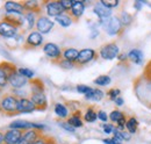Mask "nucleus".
I'll list each match as a JSON object with an SVG mask.
<instances>
[{"mask_svg":"<svg viewBox=\"0 0 151 144\" xmlns=\"http://www.w3.org/2000/svg\"><path fill=\"white\" fill-rule=\"evenodd\" d=\"M18 104H19V99L13 94H4L0 98L1 112L7 115L18 114Z\"/></svg>","mask_w":151,"mask_h":144,"instance_id":"nucleus-1","label":"nucleus"},{"mask_svg":"<svg viewBox=\"0 0 151 144\" xmlns=\"http://www.w3.org/2000/svg\"><path fill=\"white\" fill-rule=\"evenodd\" d=\"M100 24H102L107 32V34L111 36L117 35L122 30V23L117 17H111L108 19H99Z\"/></svg>","mask_w":151,"mask_h":144,"instance_id":"nucleus-2","label":"nucleus"},{"mask_svg":"<svg viewBox=\"0 0 151 144\" xmlns=\"http://www.w3.org/2000/svg\"><path fill=\"white\" fill-rule=\"evenodd\" d=\"M43 53L45 54V56L49 59H51L55 63H58L63 58L62 49L57 45L56 43H52V42H48V43L43 44Z\"/></svg>","mask_w":151,"mask_h":144,"instance_id":"nucleus-3","label":"nucleus"},{"mask_svg":"<svg viewBox=\"0 0 151 144\" xmlns=\"http://www.w3.org/2000/svg\"><path fill=\"white\" fill-rule=\"evenodd\" d=\"M99 55L102 59H106V60H112L114 58H116L119 55H120V49H119V45L115 43V42H111V43H107V44H104L100 50H99Z\"/></svg>","mask_w":151,"mask_h":144,"instance_id":"nucleus-4","label":"nucleus"},{"mask_svg":"<svg viewBox=\"0 0 151 144\" xmlns=\"http://www.w3.org/2000/svg\"><path fill=\"white\" fill-rule=\"evenodd\" d=\"M15 70H18V68L12 63H8V62L0 63V90L5 89L8 85V77Z\"/></svg>","mask_w":151,"mask_h":144,"instance_id":"nucleus-5","label":"nucleus"},{"mask_svg":"<svg viewBox=\"0 0 151 144\" xmlns=\"http://www.w3.org/2000/svg\"><path fill=\"white\" fill-rule=\"evenodd\" d=\"M29 80L27 78H24L23 76H21L18 70L12 72L8 77V85L13 89V90H21L23 89L26 85H28Z\"/></svg>","mask_w":151,"mask_h":144,"instance_id":"nucleus-6","label":"nucleus"},{"mask_svg":"<svg viewBox=\"0 0 151 144\" xmlns=\"http://www.w3.org/2000/svg\"><path fill=\"white\" fill-rule=\"evenodd\" d=\"M19 28L5 20L0 21V37L2 38H14L18 35Z\"/></svg>","mask_w":151,"mask_h":144,"instance_id":"nucleus-7","label":"nucleus"},{"mask_svg":"<svg viewBox=\"0 0 151 144\" xmlns=\"http://www.w3.org/2000/svg\"><path fill=\"white\" fill-rule=\"evenodd\" d=\"M55 23L52 20L48 18V17H44V15H40L36 21V29H37L38 33H41L42 35L44 34H49L52 28H54Z\"/></svg>","mask_w":151,"mask_h":144,"instance_id":"nucleus-8","label":"nucleus"},{"mask_svg":"<svg viewBox=\"0 0 151 144\" xmlns=\"http://www.w3.org/2000/svg\"><path fill=\"white\" fill-rule=\"evenodd\" d=\"M95 57H96V51L94 49H91V48L81 49V50H79L78 59H77L76 64L77 65H85V64L92 62Z\"/></svg>","mask_w":151,"mask_h":144,"instance_id":"nucleus-9","label":"nucleus"},{"mask_svg":"<svg viewBox=\"0 0 151 144\" xmlns=\"http://www.w3.org/2000/svg\"><path fill=\"white\" fill-rule=\"evenodd\" d=\"M45 12L47 15L50 18H57L65 13L64 8L62 7L59 1H48L45 2Z\"/></svg>","mask_w":151,"mask_h":144,"instance_id":"nucleus-10","label":"nucleus"},{"mask_svg":"<svg viewBox=\"0 0 151 144\" xmlns=\"http://www.w3.org/2000/svg\"><path fill=\"white\" fill-rule=\"evenodd\" d=\"M4 8L6 11V14H18V15H24L26 9L23 4L17 2V1H6L4 5Z\"/></svg>","mask_w":151,"mask_h":144,"instance_id":"nucleus-11","label":"nucleus"},{"mask_svg":"<svg viewBox=\"0 0 151 144\" xmlns=\"http://www.w3.org/2000/svg\"><path fill=\"white\" fill-rule=\"evenodd\" d=\"M30 100L34 102L37 110H44L48 107V99L44 92H34L30 94Z\"/></svg>","mask_w":151,"mask_h":144,"instance_id":"nucleus-12","label":"nucleus"},{"mask_svg":"<svg viewBox=\"0 0 151 144\" xmlns=\"http://www.w3.org/2000/svg\"><path fill=\"white\" fill-rule=\"evenodd\" d=\"M42 132L35 130V129H29V130H26L23 131L22 134V137L20 140L19 144H33L37 141L38 138L41 137Z\"/></svg>","mask_w":151,"mask_h":144,"instance_id":"nucleus-13","label":"nucleus"},{"mask_svg":"<svg viewBox=\"0 0 151 144\" xmlns=\"http://www.w3.org/2000/svg\"><path fill=\"white\" fill-rule=\"evenodd\" d=\"M37 110L36 106L34 105V102L28 99V98H21L19 99V104H18V114H27V113H33Z\"/></svg>","mask_w":151,"mask_h":144,"instance_id":"nucleus-14","label":"nucleus"},{"mask_svg":"<svg viewBox=\"0 0 151 144\" xmlns=\"http://www.w3.org/2000/svg\"><path fill=\"white\" fill-rule=\"evenodd\" d=\"M23 131L17 130V129H8L5 131L4 137V144H19L20 140L22 137Z\"/></svg>","mask_w":151,"mask_h":144,"instance_id":"nucleus-15","label":"nucleus"},{"mask_svg":"<svg viewBox=\"0 0 151 144\" xmlns=\"http://www.w3.org/2000/svg\"><path fill=\"white\" fill-rule=\"evenodd\" d=\"M43 44V35L41 33L36 32H30L28 36L26 37V47L30 48H36Z\"/></svg>","mask_w":151,"mask_h":144,"instance_id":"nucleus-16","label":"nucleus"},{"mask_svg":"<svg viewBox=\"0 0 151 144\" xmlns=\"http://www.w3.org/2000/svg\"><path fill=\"white\" fill-rule=\"evenodd\" d=\"M85 12V2L80 1V0H75L73 1V6L70 11V15L72 17V19H79Z\"/></svg>","mask_w":151,"mask_h":144,"instance_id":"nucleus-17","label":"nucleus"},{"mask_svg":"<svg viewBox=\"0 0 151 144\" xmlns=\"http://www.w3.org/2000/svg\"><path fill=\"white\" fill-rule=\"evenodd\" d=\"M93 12H94V14L99 19H108V18H111V17H112V9H109V8L105 7L101 2L95 4Z\"/></svg>","mask_w":151,"mask_h":144,"instance_id":"nucleus-18","label":"nucleus"},{"mask_svg":"<svg viewBox=\"0 0 151 144\" xmlns=\"http://www.w3.org/2000/svg\"><path fill=\"white\" fill-rule=\"evenodd\" d=\"M9 129H17V130H21V131H26L29 129H34V122H29L26 120H17L9 125Z\"/></svg>","mask_w":151,"mask_h":144,"instance_id":"nucleus-19","label":"nucleus"},{"mask_svg":"<svg viewBox=\"0 0 151 144\" xmlns=\"http://www.w3.org/2000/svg\"><path fill=\"white\" fill-rule=\"evenodd\" d=\"M69 125L73 127V128H81L84 126L83 119H81V112L80 110H76L71 114V116H69V119L66 120Z\"/></svg>","mask_w":151,"mask_h":144,"instance_id":"nucleus-20","label":"nucleus"},{"mask_svg":"<svg viewBox=\"0 0 151 144\" xmlns=\"http://www.w3.org/2000/svg\"><path fill=\"white\" fill-rule=\"evenodd\" d=\"M4 20L17 26L18 28L22 27L23 26V22H24V18L23 15H18V14H5L4 17Z\"/></svg>","mask_w":151,"mask_h":144,"instance_id":"nucleus-21","label":"nucleus"},{"mask_svg":"<svg viewBox=\"0 0 151 144\" xmlns=\"http://www.w3.org/2000/svg\"><path fill=\"white\" fill-rule=\"evenodd\" d=\"M78 55H79V51L75 49V48H66L63 50V59L65 60H69L71 63H75L78 59Z\"/></svg>","mask_w":151,"mask_h":144,"instance_id":"nucleus-22","label":"nucleus"},{"mask_svg":"<svg viewBox=\"0 0 151 144\" xmlns=\"http://www.w3.org/2000/svg\"><path fill=\"white\" fill-rule=\"evenodd\" d=\"M54 110H55L56 115L59 119H69V114H70V113H69L68 107H66L64 104H60V102L55 104Z\"/></svg>","mask_w":151,"mask_h":144,"instance_id":"nucleus-23","label":"nucleus"},{"mask_svg":"<svg viewBox=\"0 0 151 144\" xmlns=\"http://www.w3.org/2000/svg\"><path fill=\"white\" fill-rule=\"evenodd\" d=\"M98 120V112L94 109V107L90 106L84 113V121L88 123H93Z\"/></svg>","mask_w":151,"mask_h":144,"instance_id":"nucleus-24","label":"nucleus"},{"mask_svg":"<svg viewBox=\"0 0 151 144\" xmlns=\"http://www.w3.org/2000/svg\"><path fill=\"white\" fill-rule=\"evenodd\" d=\"M55 20H56L57 23H58L59 26H62L63 28H68V27H70V26L72 24V22H73L72 17H71L70 14H66V13H64V14H62V15H59V17L55 18Z\"/></svg>","mask_w":151,"mask_h":144,"instance_id":"nucleus-25","label":"nucleus"},{"mask_svg":"<svg viewBox=\"0 0 151 144\" xmlns=\"http://www.w3.org/2000/svg\"><path fill=\"white\" fill-rule=\"evenodd\" d=\"M23 18H24V21L27 22V30H32L34 28V26H36V21H37L36 13H34V12H26Z\"/></svg>","mask_w":151,"mask_h":144,"instance_id":"nucleus-26","label":"nucleus"},{"mask_svg":"<svg viewBox=\"0 0 151 144\" xmlns=\"http://www.w3.org/2000/svg\"><path fill=\"white\" fill-rule=\"evenodd\" d=\"M86 100H92V101H100L102 100V98L105 96V93L99 89H93L90 93H87L86 95H84Z\"/></svg>","mask_w":151,"mask_h":144,"instance_id":"nucleus-27","label":"nucleus"},{"mask_svg":"<svg viewBox=\"0 0 151 144\" xmlns=\"http://www.w3.org/2000/svg\"><path fill=\"white\" fill-rule=\"evenodd\" d=\"M128 59H130L135 64H141L143 62V53L139 49H132L128 54Z\"/></svg>","mask_w":151,"mask_h":144,"instance_id":"nucleus-28","label":"nucleus"},{"mask_svg":"<svg viewBox=\"0 0 151 144\" xmlns=\"http://www.w3.org/2000/svg\"><path fill=\"white\" fill-rule=\"evenodd\" d=\"M23 6H24V9L26 12H34V13H37L40 11V2L36 0H27L23 2Z\"/></svg>","mask_w":151,"mask_h":144,"instance_id":"nucleus-29","label":"nucleus"},{"mask_svg":"<svg viewBox=\"0 0 151 144\" xmlns=\"http://www.w3.org/2000/svg\"><path fill=\"white\" fill-rule=\"evenodd\" d=\"M126 128H127L128 132H130V134H135V132L137 131V128H138V122H137L136 117H134V116L129 117V119L127 120Z\"/></svg>","mask_w":151,"mask_h":144,"instance_id":"nucleus-30","label":"nucleus"},{"mask_svg":"<svg viewBox=\"0 0 151 144\" xmlns=\"http://www.w3.org/2000/svg\"><path fill=\"white\" fill-rule=\"evenodd\" d=\"M126 116H124V114L121 112V110H117V109H115V110H113L111 114H109V120L113 122V123H115V125H117L121 120H123Z\"/></svg>","mask_w":151,"mask_h":144,"instance_id":"nucleus-31","label":"nucleus"},{"mask_svg":"<svg viewBox=\"0 0 151 144\" xmlns=\"http://www.w3.org/2000/svg\"><path fill=\"white\" fill-rule=\"evenodd\" d=\"M111 81H112V79H111L109 76L102 74V76H99L98 78H95L93 83H94L95 85H98V86H107V85L111 84Z\"/></svg>","mask_w":151,"mask_h":144,"instance_id":"nucleus-32","label":"nucleus"},{"mask_svg":"<svg viewBox=\"0 0 151 144\" xmlns=\"http://www.w3.org/2000/svg\"><path fill=\"white\" fill-rule=\"evenodd\" d=\"M119 19H120L122 26H129V24L132 22V17L129 14V13H127V12H121V14H120Z\"/></svg>","mask_w":151,"mask_h":144,"instance_id":"nucleus-33","label":"nucleus"},{"mask_svg":"<svg viewBox=\"0 0 151 144\" xmlns=\"http://www.w3.org/2000/svg\"><path fill=\"white\" fill-rule=\"evenodd\" d=\"M18 72H19L21 76H23L24 78H27L28 80H29V79H33L34 76H35L34 71L30 70V69H28V68H19V69H18Z\"/></svg>","mask_w":151,"mask_h":144,"instance_id":"nucleus-34","label":"nucleus"},{"mask_svg":"<svg viewBox=\"0 0 151 144\" xmlns=\"http://www.w3.org/2000/svg\"><path fill=\"white\" fill-rule=\"evenodd\" d=\"M34 92H44V86L40 80H33L32 81V93Z\"/></svg>","mask_w":151,"mask_h":144,"instance_id":"nucleus-35","label":"nucleus"},{"mask_svg":"<svg viewBox=\"0 0 151 144\" xmlns=\"http://www.w3.org/2000/svg\"><path fill=\"white\" fill-rule=\"evenodd\" d=\"M35 144H56V141L54 138H51V137L41 135V137L35 142Z\"/></svg>","mask_w":151,"mask_h":144,"instance_id":"nucleus-36","label":"nucleus"},{"mask_svg":"<svg viewBox=\"0 0 151 144\" xmlns=\"http://www.w3.org/2000/svg\"><path fill=\"white\" fill-rule=\"evenodd\" d=\"M105 7H107V8H109V9H112V8H115V7H117L119 6V0H101L100 1Z\"/></svg>","mask_w":151,"mask_h":144,"instance_id":"nucleus-37","label":"nucleus"},{"mask_svg":"<svg viewBox=\"0 0 151 144\" xmlns=\"http://www.w3.org/2000/svg\"><path fill=\"white\" fill-rule=\"evenodd\" d=\"M58 65H59L62 69H65V70H71V69L75 68V63H71V62L65 60V59H63V58L58 62Z\"/></svg>","mask_w":151,"mask_h":144,"instance_id":"nucleus-38","label":"nucleus"},{"mask_svg":"<svg viewBox=\"0 0 151 144\" xmlns=\"http://www.w3.org/2000/svg\"><path fill=\"white\" fill-rule=\"evenodd\" d=\"M76 90H77V92H78V93L86 95L87 93H90V92L93 90V89H92V87H90V86H87V85H83V84H80V85H77Z\"/></svg>","mask_w":151,"mask_h":144,"instance_id":"nucleus-39","label":"nucleus"},{"mask_svg":"<svg viewBox=\"0 0 151 144\" xmlns=\"http://www.w3.org/2000/svg\"><path fill=\"white\" fill-rule=\"evenodd\" d=\"M73 1L75 0H59L60 5H62V7L64 8L65 12H70L71 11V8L73 6Z\"/></svg>","mask_w":151,"mask_h":144,"instance_id":"nucleus-40","label":"nucleus"},{"mask_svg":"<svg viewBox=\"0 0 151 144\" xmlns=\"http://www.w3.org/2000/svg\"><path fill=\"white\" fill-rule=\"evenodd\" d=\"M120 94H121V91L119 90V89H111V90L107 92L108 98H109L111 100H113V101L120 96Z\"/></svg>","mask_w":151,"mask_h":144,"instance_id":"nucleus-41","label":"nucleus"},{"mask_svg":"<svg viewBox=\"0 0 151 144\" xmlns=\"http://www.w3.org/2000/svg\"><path fill=\"white\" fill-rule=\"evenodd\" d=\"M58 126L62 127L64 130H66V131H69V132H75V131H76V128H73L71 125H69V123H68V121H62V122H58Z\"/></svg>","mask_w":151,"mask_h":144,"instance_id":"nucleus-42","label":"nucleus"},{"mask_svg":"<svg viewBox=\"0 0 151 144\" xmlns=\"http://www.w3.org/2000/svg\"><path fill=\"white\" fill-rule=\"evenodd\" d=\"M102 128H104V132L105 134H113L114 130L116 129V127L114 126V125H112V123H104V126H102Z\"/></svg>","mask_w":151,"mask_h":144,"instance_id":"nucleus-43","label":"nucleus"},{"mask_svg":"<svg viewBox=\"0 0 151 144\" xmlns=\"http://www.w3.org/2000/svg\"><path fill=\"white\" fill-rule=\"evenodd\" d=\"M108 115H107V113L105 112V110H98V119L100 120V121H102V122H107L108 121Z\"/></svg>","mask_w":151,"mask_h":144,"instance_id":"nucleus-44","label":"nucleus"},{"mask_svg":"<svg viewBox=\"0 0 151 144\" xmlns=\"http://www.w3.org/2000/svg\"><path fill=\"white\" fill-rule=\"evenodd\" d=\"M119 132H120V135H121V137H122V140L123 141H130V138H132V134L130 132H127V131H124V130H119Z\"/></svg>","mask_w":151,"mask_h":144,"instance_id":"nucleus-45","label":"nucleus"},{"mask_svg":"<svg viewBox=\"0 0 151 144\" xmlns=\"http://www.w3.org/2000/svg\"><path fill=\"white\" fill-rule=\"evenodd\" d=\"M114 102H115V105H117V106H122L124 101H123V99H122L121 96H119L117 99H115V100H114Z\"/></svg>","mask_w":151,"mask_h":144,"instance_id":"nucleus-46","label":"nucleus"},{"mask_svg":"<svg viewBox=\"0 0 151 144\" xmlns=\"http://www.w3.org/2000/svg\"><path fill=\"white\" fill-rule=\"evenodd\" d=\"M102 142L105 144H115V142L113 141V138H104Z\"/></svg>","mask_w":151,"mask_h":144,"instance_id":"nucleus-47","label":"nucleus"},{"mask_svg":"<svg viewBox=\"0 0 151 144\" xmlns=\"http://www.w3.org/2000/svg\"><path fill=\"white\" fill-rule=\"evenodd\" d=\"M117 58L120 59V60H126V59H128V55L126 54H120L117 56Z\"/></svg>","mask_w":151,"mask_h":144,"instance_id":"nucleus-48","label":"nucleus"},{"mask_svg":"<svg viewBox=\"0 0 151 144\" xmlns=\"http://www.w3.org/2000/svg\"><path fill=\"white\" fill-rule=\"evenodd\" d=\"M142 4H143V1H136L134 6H135V8H136V9H141V7H142Z\"/></svg>","mask_w":151,"mask_h":144,"instance_id":"nucleus-49","label":"nucleus"},{"mask_svg":"<svg viewBox=\"0 0 151 144\" xmlns=\"http://www.w3.org/2000/svg\"><path fill=\"white\" fill-rule=\"evenodd\" d=\"M4 137H5V132L0 131V144H4Z\"/></svg>","mask_w":151,"mask_h":144,"instance_id":"nucleus-50","label":"nucleus"},{"mask_svg":"<svg viewBox=\"0 0 151 144\" xmlns=\"http://www.w3.org/2000/svg\"><path fill=\"white\" fill-rule=\"evenodd\" d=\"M149 71H151V62L148 64V68H147V72H149Z\"/></svg>","mask_w":151,"mask_h":144,"instance_id":"nucleus-51","label":"nucleus"},{"mask_svg":"<svg viewBox=\"0 0 151 144\" xmlns=\"http://www.w3.org/2000/svg\"><path fill=\"white\" fill-rule=\"evenodd\" d=\"M147 76H148V77H149V78H150V79H151V71L147 72Z\"/></svg>","mask_w":151,"mask_h":144,"instance_id":"nucleus-52","label":"nucleus"},{"mask_svg":"<svg viewBox=\"0 0 151 144\" xmlns=\"http://www.w3.org/2000/svg\"><path fill=\"white\" fill-rule=\"evenodd\" d=\"M0 113H1V108H0Z\"/></svg>","mask_w":151,"mask_h":144,"instance_id":"nucleus-53","label":"nucleus"},{"mask_svg":"<svg viewBox=\"0 0 151 144\" xmlns=\"http://www.w3.org/2000/svg\"><path fill=\"white\" fill-rule=\"evenodd\" d=\"M0 92H1V90H0Z\"/></svg>","mask_w":151,"mask_h":144,"instance_id":"nucleus-54","label":"nucleus"},{"mask_svg":"<svg viewBox=\"0 0 151 144\" xmlns=\"http://www.w3.org/2000/svg\"><path fill=\"white\" fill-rule=\"evenodd\" d=\"M33 144H35V143H33Z\"/></svg>","mask_w":151,"mask_h":144,"instance_id":"nucleus-55","label":"nucleus"}]
</instances>
